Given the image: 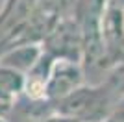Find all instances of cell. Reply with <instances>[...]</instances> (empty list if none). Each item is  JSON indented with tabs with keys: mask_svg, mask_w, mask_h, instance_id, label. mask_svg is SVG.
<instances>
[{
	"mask_svg": "<svg viewBox=\"0 0 124 122\" xmlns=\"http://www.w3.org/2000/svg\"><path fill=\"white\" fill-rule=\"evenodd\" d=\"M22 89V76L13 69L0 67V100H11Z\"/></svg>",
	"mask_w": 124,
	"mask_h": 122,
	"instance_id": "cell-4",
	"label": "cell"
},
{
	"mask_svg": "<svg viewBox=\"0 0 124 122\" xmlns=\"http://www.w3.org/2000/svg\"><path fill=\"white\" fill-rule=\"evenodd\" d=\"M106 122H124V102L111 113V117H109Z\"/></svg>",
	"mask_w": 124,
	"mask_h": 122,
	"instance_id": "cell-5",
	"label": "cell"
},
{
	"mask_svg": "<svg viewBox=\"0 0 124 122\" xmlns=\"http://www.w3.org/2000/svg\"><path fill=\"white\" fill-rule=\"evenodd\" d=\"M111 104L109 83L100 89H78L63 100L61 111L83 122H96L106 117Z\"/></svg>",
	"mask_w": 124,
	"mask_h": 122,
	"instance_id": "cell-1",
	"label": "cell"
},
{
	"mask_svg": "<svg viewBox=\"0 0 124 122\" xmlns=\"http://www.w3.org/2000/svg\"><path fill=\"white\" fill-rule=\"evenodd\" d=\"M39 56V50L35 46H24V48H17V50L9 52L8 56L4 57L2 65L8 67V69H13V70H26V69H31L33 63L37 61Z\"/></svg>",
	"mask_w": 124,
	"mask_h": 122,
	"instance_id": "cell-3",
	"label": "cell"
},
{
	"mask_svg": "<svg viewBox=\"0 0 124 122\" xmlns=\"http://www.w3.org/2000/svg\"><path fill=\"white\" fill-rule=\"evenodd\" d=\"M80 81V72L72 63H57L56 70L50 78L48 91L54 96H69L72 92V87Z\"/></svg>",
	"mask_w": 124,
	"mask_h": 122,
	"instance_id": "cell-2",
	"label": "cell"
}]
</instances>
